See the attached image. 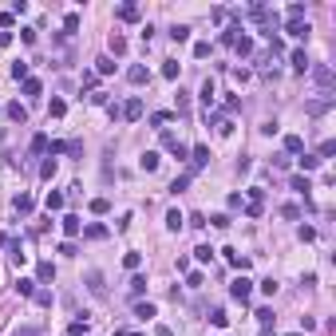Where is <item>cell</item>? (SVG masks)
<instances>
[{"label":"cell","instance_id":"cell-48","mask_svg":"<svg viewBox=\"0 0 336 336\" xmlns=\"http://www.w3.org/2000/svg\"><path fill=\"white\" fill-rule=\"evenodd\" d=\"M12 79H28V63H12Z\"/></svg>","mask_w":336,"mask_h":336},{"label":"cell","instance_id":"cell-10","mask_svg":"<svg viewBox=\"0 0 336 336\" xmlns=\"http://www.w3.org/2000/svg\"><path fill=\"white\" fill-rule=\"evenodd\" d=\"M119 20H123V24H135V20H139V4H123V8H119Z\"/></svg>","mask_w":336,"mask_h":336},{"label":"cell","instance_id":"cell-50","mask_svg":"<svg viewBox=\"0 0 336 336\" xmlns=\"http://www.w3.org/2000/svg\"><path fill=\"white\" fill-rule=\"evenodd\" d=\"M237 32H241V28H225V32H222V44H229V48H233V40H237Z\"/></svg>","mask_w":336,"mask_h":336},{"label":"cell","instance_id":"cell-33","mask_svg":"<svg viewBox=\"0 0 336 336\" xmlns=\"http://www.w3.org/2000/svg\"><path fill=\"white\" fill-rule=\"evenodd\" d=\"M174 111H178V115L190 111V95H186V91H178V103H174Z\"/></svg>","mask_w":336,"mask_h":336},{"label":"cell","instance_id":"cell-54","mask_svg":"<svg viewBox=\"0 0 336 336\" xmlns=\"http://www.w3.org/2000/svg\"><path fill=\"white\" fill-rule=\"evenodd\" d=\"M20 40L24 44H36V28H20Z\"/></svg>","mask_w":336,"mask_h":336},{"label":"cell","instance_id":"cell-25","mask_svg":"<svg viewBox=\"0 0 336 336\" xmlns=\"http://www.w3.org/2000/svg\"><path fill=\"white\" fill-rule=\"evenodd\" d=\"M131 293H135V297H139V293H147V277H143V273H135V277H131Z\"/></svg>","mask_w":336,"mask_h":336},{"label":"cell","instance_id":"cell-57","mask_svg":"<svg viewBox=\"0 0 336 336\" xmlns=\"http://www.w3.org/2000/svg\"><path fill=\"white\" fill-rule=\"evenodd\" d=\"M40 174H44V178H52V174H56V159H48V163L40 167Z\"/></svg>","mask_w":336,"mask_h":336},{"label":"cell","instance_id":"cell-5","mask_svg":"<svg viewBox=\"0 0 336 336\" xmlns=\"http://www.w3.org/2000/svg\"><path fill=\"white\" fill-rule=\"evenodd\" d=\"M87 289H91V297H107V285H103V273H99V269L87 273Z\"/></svg>","mask_w":336,"mask_h":336},{"label":"cell","instance_id":"cell-46","mask_svg":"<svg viewBox=\"0 0 336 336\" xmlns=\"http://www.w3.org/2000/svg\"><path fill=\"white\" fill-rule=\"evenodd\" d=\"M333 155H336V143H333V139L321 143V155H317V159H333Z\"/></svg>","mask_w":336,"mask_h":336},{"label":"cell","instance_id":"cell-42","mask_svg":"<svg viewBox=\"0 0 336 336\" xmlns=\"http://www.w3.org/2000/svg\"><path fill=\"white\" fill-rule=\"evenodd\" d=\"M194 257H198V261H202V265H206V261H210V257H214V249H210V245H198V249H194Z\"/></svg>","mask_w":336,"mask_h":336},{"label":"cell","instance_id":"cell-47","mask_svg":"<svg viewBox=\"0 0 336 336\" xmlns=\"http://www.w3.org/2000/svg\"><path fill=\"white\" fill-rule=\"evenodd\" d=\"M163 123H170V111H155L151 115V127H163Z\"/></svg>","mask_w":336,"mask_h":336},{"label":"cell","instance_id":"cell-45","mask_svg":"<svg viewBox=\"0 0 336 336\" xmlns=\"http://www.w3.org/2000/svg\"><path fill=\"white\" fill-rule=\"evenodd\" d=\"M210 56V44H206V40H198V44H194V59H206Z\"/></svg>","mask_w":336,"mask_h":336},{"label":"cell","instance_id":"cell-9","mask_svg":"<svg viewBox=\"0 0 336 336\" xmlns=\"http://www.w3.org/2000/svg\"><path fill=\"white\" fill-rule=\"evenodd\" d=\"M139 167L147 170V174H155V170H159V155H155V151H143V159H139Z\"/></svg>","mask_w":336,"mask_h":336},{"label":"cell","instance_id":"cell-22","mask_svg":"<svg viewBox=\"0 0 336 336\" xmlns=\"http://www.w3.org/2000/svg\"><path fill=\"white\" fill-rule=\"evenodd\" d=\"M135 317L151 321V317H155V305H151V301H139V305H135Z\"/></svg>","mask_w":336,"mask_h":336},{"label":"cell","instance_id":"cell-31","mask_svg":"<svg viewBox=\"0 0 336 336\" xmlns=\"http://www.w3.org/2000/svg\"><path fill=\"white\" fill-rule=\"evenodd\" d=\"M123 265H127V269H131V273H135V269H139V265H143V253H127V257H123Z\"/></svg>","mask_w":336,"mask_h":336},{"label":"cell","instance_id":"cell-30","mask_svg":"<svg viewBox=\"0 0 336 336\" xmlns=\"http://www.w3.org/2000/svg\"><path fill=\"white\" fill-rule=\"evenodd\" d=\"M107 210H111L107 198H91V214H107Z\"/></svg>","mask_w":336,"mask_h":336},{"label":"cell","instance_id":"cell-51","mask_svg":"<svg viewBox=\"0 0 336 336\" xmlns=\"http://www.w3.org/2000/svg\"><path fill=\"white\" fill-rule=\"evenodd\" d=\"M56 277V269H52V261H44V265H40V281H52Z\"/></svg>","mask_w":336,"mask_h":336},{"label":"cell","instance_id":"cell-38","mask_svg":"<svg viewBox=\"0 0 336 336\" xmlns=\"http://www.w3.org/2000/svg\"><path fill=\"white\" fill-rule=\"evenodd\" d=\"M210 321H214L218 329H225V325H229V317H225V309H214V313H210Z\"/></svg>","mask_w":336,"mask_h":336},{"label":"cell","instance_id":"cell-3","mask_svg":"<svg viewBox=\"0 0 336 336\" xmlns=\"http://www.w3.org/2000/svg\"><path fill=\"white\" fill-rule=\"evenodd\" d=\"M206 163H210V151H206V147H194V151H190V170H186V174L194 178V170H202Z\"/></svg>","mask_w":336,"mask_h":336},{"label":"cell","instance_id":"cell-39","mask_svg":"<svg viewBox=\"0 0 336 336\" xmlns=\"http://www.w3.org/2000/svg\"><path fill=\"white\" fill-rule=\"evenodd\" d=\"M202 103H206V107H210V103H214V83H210V79H206V83H202Z\"/></svg>","mask_w":336,"mask_h":336},{"label":"cell","instance_id":"cell-35","mask_svg":"<svg viewBox=\"0 0 336 336\" xmlns=\"http://www.w3.org/2000/svg\"><path fill=\"white\" fill-rule=\"evenodd\" d=\"M317 167H321L317 155H301V170H317Z\"/></svg>","mask_w":336,"mask_h":336},{"label":"cell","instance_id":"cell-8","mask_svg":"<svg viewBox=\"0 0 336 336\" xmlns=\"http://www.w3.org/2000/svg\"><path fill=\"white\" fill-rule=\"evenodd\" d=\"M285 32L301 40V36H309V20H289V24H285Z\"/></svg>","mask_w":336,"mask_h":336},{"label":"cell","instance_id":"cell-52","mask_svg":"<svg viewBox=\"0 0 336 336\" xmlns=\"http://www.w3.org/2000/svg\"><path fill=\"white\" fill-rule=\"evenodd\" d=\"M163 75H167V79H178V63H174V59H170V63H163Z\"/></svg>","mask_w":336,"mask_h":336},{"label":"cell","instance_id":"cell-11","mask_svg":"<svg viewBox=\"0 0 336 336\" xmlns=\"http://www.w3.org/2000/svg\"><path fill=\"white\" fill-rule=\"evenodd\" d=\"M233 52H237V56H253V40H249V36H237V40H233Z\"/></svg>","mask_w":336,"mask_h":336},{"label":"cell","instance_id":"cell-61","mask_svg":"<svg viewBox=\"0 0 336 336\" xmlns=\"http://www.w3.org/2000/svg\"><path fill=\"white\" fill-rule=\"evenodd\" d=\"M289 336H305V333H289Z\"/></svg>","mask_w":336,"mask_h":336},{"label":"cell","instance_id":"cell-41","mask_svg":"<svg viewBox=\"0 0 336 336\" xmlns=\"http://www.w3.org/2000/svg\"><path fill=\"white\" fill-rule=\"evenodd\" d=\"M281 214H285L289 222H297V218H301V206H293V202H289V206H281Z\"/></svg>","mask_w":336,"mask_h":336},{"label":"cell","instance_id":"cell-18","mask_svg":"<svg viewBox=\"0 0 336 336\" xmlns=\"http://www.w3.org/2000/svg\"><path fill=\"white\" fill-rule=\"evenodd\" d=\"M59 225H63V233H67V237H75V233H79V218H75V214H67Z\"/></svg>","mask_w":336,"mask_h":336},{"label":"cell","instance_id":"cell-59","mask_svg":"<svg viewBox=\"0 0 336 336\" xmlns=\"http://www.w3.org/2000/svg\"><path fill=\"white\" fill-rule=\"evenodd\" d=\"M16 336H40V329H20Z\"/></svg>","mask_w":336,"mask_h":336},{"label":"cell","instance_id":"cell-55","mask_svg":"<svg viewBox=\"0 0 336 336\" xmlns=\"http://www.w3.org/2000/svg\"><path fill=\"white\" fill-rule=\"evenodd\" d=\"M297 233H301V241H313V237H317V229H313V225H301Z\"/></svg>","mask_w":336,"mask_h":336},{"label":"cell","instance_id":"cell-28","mask_svg":"<svg viewBox=\"0 0 336 336\" xmlns=\"http://www.w3.org/2000/svg\"><path fill=\"white\" fill-rule=\"evenodd\" d=\"M289 20H305V4H301V0L289 4Z\"/></svg>","mask_w":336,"mask_h":336},{"label":"cell","instance_id":"cell-37","mask_svg":"<svg viewBox=\"0 0 336 336\" xmlns=\"http://www.w3.org/2000/svg\"><path fill=\"white\" fill-rule=\"evenodd\" d=\"M186 285H190V289H202V285H206V277L194 269V273H186Z\"/></svg>","mask_w":336,"mask_h":336},{"label":"cell","instance_id":"cell-13","mask_svg":"<svg viewBox=\"0 0 336 336\" xmlns=\"http://www.w3.org/2000/svg\"><path fill=\"white\" fill-rule=\"evenodd\" d=\"M40 91H44V83H40V79H32V75H28V79H24V95H28V99H36V95H40Z\"/></svg>","mask_w":336,"mask_h":336},{"label":"cell","instance_id":"cell-19","mask_svg":"<svg viewBox=\"0 0 336 336\" xmlns=\"http://www.w3.org/2000/svg\"><path fill=\"white\" fill-rule=\"evenodd\" d=\"M95 71H99V75H111V71H115V59L111 56H99V59H95Z\"/></svg>","mask_w":336,"mask_h":336},{"label":"cell","instance_id":"cell-16","mask_svg":"<svg viewBox=\"0 0 336 336\" xmlns=\"http://www.w3.org/2000/svg\"><path fill=\"white\" fill-rule=\"evenodd\" d=\"M293 67H297V71H309V67H313L309 56H305V48H297V52H293Z\"/></svg>","mask_w":336,"mask_h":336},{"label":"cell","instance_id":"cell-21","mask_svg":"<svg viewBox=\"0 0 336 336\" xmlns=\"http://www.w3.org/2000/svg\"><path fill=\"white\" fill-rule=\"evenodd\" d=\"M170 36H174V44H186V40H190V28H186V24H174Z\"/></svg>","mask_w":336,"mask_h":336},{"label":"cell","instance_id":"cell-43","mask_svg":"<svg viewBox=\"0 0 336 336\" xmlns=\"http://www.w3.org/2000/svg\"><path fill=\"white\" fill-rule=\"evenodd\" d=\"M253 317H257V321H261V325H265V329H269V325H273V309H257V313H253Z\"/></svg>","mask_w":336,"mask_h":336},{"label":"cell","instance_id":"cell-44","mask_svg":"<svg viewBox=\"0 0 336 336\" xmlns=\"http://www.w3.org/2000/svg\"><path fill=\"white\" fill-rule=\"evenodd\" d=\"M67 333H71V336H79V333H87V317H83V321H71V325H67Z\"/></svg>","mask_w":336,"mask_h":336},{"label":"cell","instance_id":"cell-20","mask_svg":"<svg viewBox=\"0 0 336 336\" xmlns=\"http://www.w3.org/2000/svg\"><path fill=\"white\" fill-rule=\"evenodd\" d=\"M63 28H67V36H75L79 32V12H67L63 16Z\"/></svg>","mask_w":336,"mask_h":336},{"label":"cell","instance_id":"cell-15","mask_svg":"<svg viewBox=\"0 0 336 336\" xmlns=\"http://www.w3.org/2000/svg\"><path fill=\"white\" fill-rule=\"evenodd\" d=\"M83 237H87V241H103V237H107V225H87Z\"/></svg>","mask_w":336,"mask_h":336},{"label":"cell","instance_id":"cell-60","mask_svg":"<svg viewBox=\"0 0 336 336\" xmlns=\"http://www.w3.org/2000/svg\"><path fill=\"white\" fill-rule=\"evenodd\" d=\"M155 336H174V333H170L167 325H159V329H155Z\"/></svg>","mask_w":336,"mask_h":336},{"label":"cell","instance_id":"cell-23","mask_svg":"<svg viewBox=\"0 0 336 336\" xmlns=\"http://www.w3.org/2000/svg\"><path fill=\"white\" fill-rule=\"evenodd\" d=\"M16 293H20V297H32V293H36V281L20 277V281H16Z\"/></svg>","mask_w":336,"mask_h":336},{"label":"cell","instance_id":"cell-34","mask_svg":"<svg viewBox=\"0 0 336 336\" xmlns=\"http://www.w3.org/2000/svg\"><path fill=\"white\" fill-rule=\"evenodd\" d=\"M329 111V99H313V103H309V115H325Z\"/></svg>","mask_w":336,"mask_h":336},{"label":"cell","instance_id":"cell-49","mask_svg":"<svg viewBox=\"0 0 336 336\" xmlns=\"http://www.w3.org/2000/svg\"><path fill=\"white\" fill-rule=\"evenodd\" d=\"M32 297H36V305H52V293H48V289H36Z\"/></svg>","mask_w":336,"mask_h":336},{"label":"cell","instance_id":"cell-12","mask_svg":"<svg viewBox=\"0 0 336 336\" xmlns=\"http://www.w3.org/2000/svg\"><path fill=\"white\" fill-rule=\"evenodd\" d=\"M225 261H229L233 269H241V273L249 269V257H241V253H233V249H225Z\"/></svg>","mask_w":336,"mask_h":336},{"label":"cell","instance_id":"cell-27","mask_svg":"<svg viewBox=\"0 0 336 336\" xmlns=\"http://www.w3.org/2000/svg\"><path fill=\"white\" fill-rule=\"evenodd\" d=\"M182 222H186V218H182V214H178V210H170V214H167V225H170V229H174V233H178V229H182Z\"/></svg>","mask_w":336,"mask_h":336},{"label":"cell","instance_id":"cell-36","mask_svg":"<svg viewBox=\"0 0 336 336\" xmlns=\"http://www.w3.org/2000/svg\"><path fill=\"white\" fill-rule=\"evenodd\" d=\"M48 210H63V194H59V190L48 194Z\"/></svg>","mask_w":336,"mask_h":336},{"label":"cell","instance_id":"cell-29","mask_svg":"<svg viewBox=\"0 0 336 336\" xmlns=\"http://www.w3.org/2000/svg\"><path fill=\"white\" fill-rule=\"evenodd\" d=\"M44 151H48V135H36L32 139V155H44Z\"/></svg>","mask_w":336,"mask_h":336},{"label":"cell","instance_id":"cell-24","mask_svg":"<svg viewBox=\"0 0 336 336\" xmlns=\"http://www.w3.org/2000/svg\"><path fill=\"white\" fill-rule=\"evenodd\" d=\"M293 190H297V194H309L313 186H309V178H305V174H293Z\"/></svg>","mask_w":336,"mask_h":336},{"label":"cell","instance_id":"cell-1","mask_svg":"<svg viewBox=\"0 0 336 336\" xmlns=\"http://www.w3.org/2000/svg\"><path fill=\"white\" fill-rule=\"evenodd\" d=\"M249 293H253V281H249V277H237L233 285H229V297H233V301H241V305L249 301Z\"/></svg>","mask_w":336,"mask_h":336},{"label":"cell","instance_id":"cell-32","mask_svg":"<svg viewBox=\"0 0 336 336\" xmlns=\"http://www.w3.org/2000/svg\"><path fill=\"white\" fill-rule=\"evenodd\" d=\"M63 111H67V103H63V99H52V107H48V115H52V119H63Z\"/></svg>","mask_w":336,"mask_h":336},{"label":"cell","instance_id":"cell-2","mask_svg":"<svg viewBox=\"0 0 336 336\" xmlns=\"http://www.w3.org/2000/svg\"><path fill=\"white\" fill-rule=\"evenodd\" d=\"M313 79H317L325 91H329V87L336 83V75H333V67H329V63H317V67H313Z\"/></svg>","mask_w":336,"mask_h":336},{"label":"cell","instance_id":"cell-17","mask_svg":"<svg viewBox=\"0 0 336 336\" xmlns=\"http://www.w3.org/2000/svg\"><path fill=\"white\" fill-rule=\"evenodd\" d=\"M8 119H12V123H28V111H24L20 103H8Z\"/></svg>","mask_w":336,"mask_h":336},{"label":"cell","instance_id":"cell-53","mask_svg":"<svg viewBox=\"0 0 336 336\" xmlns=\"http://www.w3.org/2000/svg\"><path fill=\"white\" fill-rule=\"evenodd\" d=\"M210 222L218 225V229H229V214H214V218H210Z\"/></svg>","mask_w":336,"mask_h":336},{"label":"cell","instance_id":"cell-7","mask_svg":"<svg viewBox=\"0 0 336 336\" xmlns=\"http://www.w3.org/2000/svg\"><path fill=\"white\" fill-rule=\"evenodd\" d=\"M285 155H305V139L301 135H285Z\"/></svg>","mask_w":336,"mask_h":336},{"label":"cell","instance_id":"cell-14","mask_svg":"<svg viewBox=\"0 0 336 336\" xmlns=\"http://www.w3.org/2000/svg\"><path fill=\"white\" fill-rule=\"evenodd\" d=\"M32 194H16V214H32Z\"/></svg>","mask_w":336,"mask_h":336},{"label":"cell","instance_id":"cell-56","mask_svg":"<svg viewBox=\"0 0 336 336\" xmlns=\"http://www.w3.org/2000/svg\"><path fill=\"white\" fill-rule=\"evenodd\" d=\"M261 293H265V297H273V293H277V281H273V277L261 281Z\"/></svg>","mask_w":336,"mask_h":336},{"label":"cell","instance_id":"cell-40","mask_svg":"<svg viewBox=\"0 0 336 336\" xmlns=\"http://www.w3.org/2000/svg\"><path fill=\"white\" fill-rule=\"evenodd\" d=\"M186 186H190V174H178V178H174V186H170V190H174V194H182V190H186Z\"/></svg>","mask_w":336,"mask_h":336},{"label":"cell","instance_id":"cell-26","mask_svg":"<svg viewBox=\"0 0 336 336\" xmlns=\"http://www.w3.org/2000/svg\"><path fill=\"white\" fill-rule=\"evenodd\" d=\"M111 52H115V56H123V52H127V40H123L119 32H111Z\"/></svg>","mask_w":336,"mask_h":336},{"label":"cell","instance_id":"cell-6","mask_svg":"<svg viewBox=\"0 0 336 336\" xmlns=\"http://www.w3.org/2000/svg\"><path fill=\"white\" fill-rule=\"evenodd\" d=\"M127 79H131V83L139 87V83H147V79H151V71H147L143 63H135V67H127Z\"/></svg>","mask_w":336,"mask_h":336},{"label":"cell","instance_id":"cell-4","mask_svg":"<svg viewBox=\"0 0 336 336\" xmlns=\"http://www.w3.org/2000/svg\"><path fill=\"white\" fill-rule=\"evenodd\" d=\"M123 119H127V123H135V119H143V99H139V95H135V99H127V103H123Z\"/></svg>","mask_w":336,"mask_h":336},{"label":"cell","instance_id":"cell-58","mask_svg":"<svg viewBox=\"0 0 336 336\" xmlns=\"http://www.w3.org/2000/svg\"><path fill=\"white\" fill-rule=\"evenodd\" d=\"M12 44V32H0V48H8Z\"/></svg>","mask_w":336,"mask_h":336}]
</instances>
